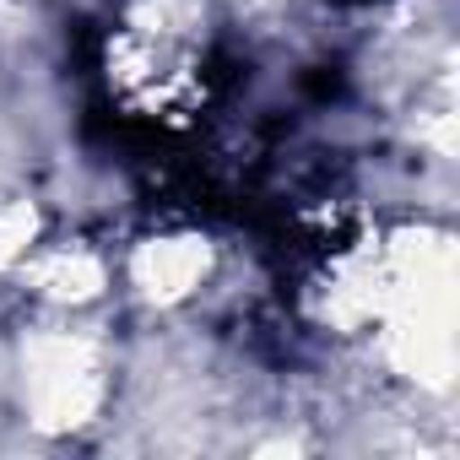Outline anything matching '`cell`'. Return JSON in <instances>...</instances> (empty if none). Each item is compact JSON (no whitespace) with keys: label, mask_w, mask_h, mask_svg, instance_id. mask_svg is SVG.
I'll return each mask as SVG.
<instances>
[{"label":"cell","mask_w":460,"mask_h":460,"mask_svg":"<svg viewBox=\"0 0 460 460\" xmlns=\"http://www.w3.org/2000/svg\"><path fill=\"white\" fill-rule=\"evenodd\" d=\"M17 277L28 282L33 298H44L49 309H87L109 293L114 266L103 250H93L87 239H39L33 255L17 266Z\"/></svg>","instance_id":"3957f363"},{"label":"cell","mask_w":460,"mask_h":460,"mask_svg":"<svg viewBox=\"0 0 460 460\" xmlns=\"http://www.w3.org/2000/svg\"><path fill=\"white\" fill-rule=\"evenodd\" d=\"M211 266H217L211 239H200V234H152L130 250L125 277L146 304L173 309V304H190L211 282Z\"/></svg>","instance_id":"7a4b0ae2"},{"label":"cell","mask_w":460,"mask_h":460,"mask_svg":"<svg viewBox=\"0 0 460 460\" xmlns=\"http://www.w3.org/2000/svg\"><path fill=\"white\" fill-rule=\"evenodd\" d=\"M103 347L87 331H44L22 352V401L33 406V422L44 428H76L93 422L109 390Z\"/></svg>","instance_id":"6da1fadb"}]
</instances>
